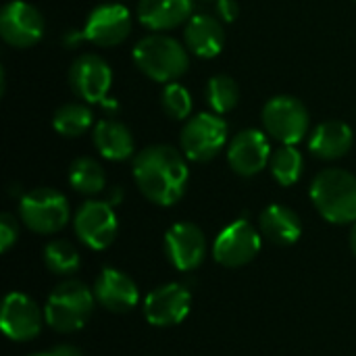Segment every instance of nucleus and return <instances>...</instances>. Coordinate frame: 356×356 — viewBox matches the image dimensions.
Returning <instances> with one entry per match:
<instances>
[{
  "instance_id": "obj_5",
  "label": "nucleus",
  "mask_w": 356,
  "mask_h": 356,
  "mask_svg": "<svg viewBox=\"0 0 356 356\" xmlns=\"http://www.w3.org/2000/svg\"><path fill=\"white\" fill-rule=\"evenodd\" d=\"M71 217L69 200L54 188H35L21 196L19 219L27 229L40 236L60 232Z\"/></svg>"
},
{
  "instance_id": "obj_9",
  "label": "nucleus",
  "mask_w": 356,
  "mask_h": 356,
  "mask_svg": "<svg viewBox=\"0 0 356 356\" xmlns=\"http://www.w3.org/2000/svg\"><path fill=\"white\" fill-rule=\"evenodd\" d=\"M73 229L77 240L90 250H106L115 242L119 232V221L113 204L94 198L86 200L73 217Z\"/></svg>"
},
{
  "instance_id": "obj_34",
  "label": "nucleus",
  "mask_w": 356,
  "mask_h": 356,
  "mask_svg": "<svg viewBox=\"0 0 356 356\" xmlns=\"http://www.w3.org/2000/svg\"><path fill=\"white\" fill-rule=\"evenodd\" d=\"M29 356H50V353H35V355H29Z\"/></svg>"
},
{
  "instance_id": "obj_27",
  "label": "nucleus",
  "mask_w": 356,
  "mask_h": 356,
  "mask_svg": "<svg viewBox=\"0 0 356 356\" xmlns=\"http://www.w3.org/2000/svg\"><path fill=\"white\" fill-rule=\"evenodd\" d=\"M240 100V86L234 77L221 73L213 75L207 83V102L213 113L217 115H227L238 106Z\"/></svg>"
},
{
  "instance_id": "obj_15",
  "label": "nucleus",
  "mask_w": 356,
  "mask_h": 356,
  "mask_svg": "<svg viewBox=\"0 0 356 356\" xmlns=\"http://www.w3.org/2000/svg\"><path fill=\"white\" fill-rule=\"evenodd\" d=\"M271 144L267 131L261 129H242L227 144V163L240 177H254L271 161Z\"/></svg>"
},
{
  "instance_id": "obj_25",
  "label": "nucleus",
  "mask_w": 356,
  "mask_h": 356,
  "mask_svg": "<svg viewBox=\"0 0 356 356\" xmlns=\"http://www.w3.org/2000/svg\"><path fill=\"white\" fill-rule=\"evenodd\" d=\"M44 265L50 273L58 275V277H71L79 271L81 267V257L79 250L67 242V240H52L44 246L42 252Z\"/></svg>"
},
{
  "instance_id": "obj_21",
  "label": "nucleus",
  "mask_w": 356,
  "mask_h": 356,
  "mask_svg": "<svg viewBox=\"0 0 356 356\" xmlns=\"http://www.w3.org/2000/svg\"><path fill=\"white\" fill-rule=\"evenodd\" d=\"M259 229L275 246H292L302 236V221L294 209L286 204H269L259 217Z\"/></svg>"
},
{
  "instance_id": "obj_18",
  "label": "nucleus",
  "mask_w": 356,
  "mask_h": 356,
  "mask_svg": "<svg viewBox=\"0 0 356 356\" xmlns=\"http://www.w3.org/2000/svg\"><path fill=\"white\" fill-rule=\"evenodd\" d=\"M184 44L198 58H215L225 46L223 21L209 13H194L184 25Z\"/></svg>"
},
{
  "instance_id": "obj_10",
  "label": "nucleus",
  "mask_w": 356,
  "mask_h": 356,
  "mask_svg": "<svg viewBox=\"0 0 356 356\" xmlns=\"http://www.w3.org/2000/svg\"><path fill=\"white\" fill-rule=\"evenodd\" d=\"M131 33V13L121 2H104L98 4L90 15L81 29L86 42L98 48H111L125 42Z\"/></svg>"
},
{
  "instance_id": "obj_33",
  "label": "nucleus",
  "mask_w": 356,
  "mask_h": 356,
  "mask_svg": "<svg viewBox=\"0 0 356 356\" xmlns=\"http://www.w3.org/2000/svg\"><path fill=\"white\" fill-rule=\"evenodd\" d=\"M350 250H353V254L356 257V223L353 225V229H350Z\"/></svg>"
},
{
  "instance_id": "obj_12",
  "label": "nucleus",
  "mask_w": 356,
  "mask_h": 356,
  "mask_svg": "<svg viewBox=\"0 0 356 356\" xmlns=\"http://www.w3.org/2000/svg\"><path fill=\"white\" fill-rule=\"evenodd\" d=\"M44 323V309H40L33 298L23 292H10L4 296L0 311V327L8 340L29 342L40 336Z\"/></svg>"
},
{
  "instance_id": "obj_20",
  "label": "nucleus",
  "mask_w": 356,
  "mask_h": 356,
  "mask_svg": "<svg viewBox=\"0 0 356 356\" xmlns=\"http://www.w3.org/2000/svg\"><path fill=\"white\" fill-rule=\"evenodd\" d=\"M350 148H353V127L338 119L319 123L309 138L311 154L321 161H338L346 156Z\"/></svg>"
},
{
  "instance_id": "obj_1",
  "label": "nucleus",
  "mask_w": 356,
  "mask_h": 356,
  "mask_svg": "<svg viewBox=\"0 0 356 356\" xmlns=\"http://www.w3.org/2000/svg\"><path fill=\"white\" fill-rule=\"evenodd\" d=\"M134 179L140 194L156 207L177 204L188 188L186 154L167 144H152L134 156Z\"/></svg>"
},
{
  "instance_id": "obj_14",
  "label": "nucleus",
  "mask_w": 356,
  "mask_h": 356,
  "mask_svg": "<svg viewBox=\"0 0 356 356\" xmlns=\"http://www.w3.org/2000/svg\"><path fill=\"white\" fill-rule=\"evenodd\" d=\"M192 309V294L181 284H163L144 298V319L154 327L179 325Z\"/></svg>"
},
{
  "instance_id": "obj_17",
  "label": "nucleus",
  "mask_w": 356,
  "mask_h": 356,
  "mask_svg": "<svg viewBox=\"0 0 356 356\" xmlns=\"http://www.w3.org/2000/svg\"><path fill=\"white\" fill-rule=\"evenodd\" d=\"M92 290L96 302L108 313H129L138 307L140 300V290L136 282L115 267H104L98 273Z\"/></svg>"
},
{
  "instance_id": "obj_11",
  "label": "nucleus",
  "mask_w": 356,
  "mask_h": 356,
  "mask_svg": "<svg viewBox=\"0 0 356 356\" xmlns=\"http://www.w3.org/2000/svg\"><path fill=\"white\" fill-rule=\"evenodd\" d=\"M46 23L42 13L25 2L10 0L0 10V38L13 48H31L44 35Z\"/></svg>"
},
{
  "instance_id": "obj_23",
  "label": "nucleus",
  "mask_w": 356,
  "mask_h": 356,
  "mask_svg": "<svg viewBox=\"0 0 356 356\" xmlns=\"http://www.w3.org/2000/svg\"><path fill=\"white\" fill-rule=\"evenodd\" d=\"M69 186L81 196H96L106 188V175L98 161L79 156L69 167Z\"/></svg>"
},
{
  "instance_id": "obj_3",
  "label": "nucleus",
  "mask_w": 356,
  "mask_h": 356,
  "mask_svg": "<svg viewBox=\"0 0 356 356\" xmlns=\"http://www.w3.org/2000/svg\"><path fill=\"white\" fill-rule=\"evenodd\" d=\"M311 200L319 215L334 225L356 223V175L346 169H323L311 184Z\"/></svg>"
},
{
  "instance_id": "obj_22",
  "label": "nucleus",
  "mask_w": 356,
  "mask_h": 356,
  "mask_svg": "<svg viewBox=\"0 0 356 356\" xmlns=\"http://www.w3.org/2000/svg\"><path fill=\"white\" fill-rule=\"evenodd\" d=\"M92 140L96 150L100 152V156H104L106 161H127L134 156L136 144H134V136L129 131V127L117 119H102L94 125L92 131Z\"/></svg>"
},
{
  "instance_id": "obj_8",
  "label": "nucleus",
  "mask_w": 356,
  "mask_h": 356,
  "mask_svg": "<svg viewBox=\"0 0 356 356\" xmlns=\"http://www.w3.org/2000/svg\"><path fill=\"white\" fill-rule=\"evenodd\" d=\"M263 234L250 221L238 219L225 225L213 244V257L219 265L227 269H238L257 259L261 252Z\"/></svg>"
},
{
  "instance_id": "obj_19",
  "label": "nucleus",
  "mask_w": 356,
  "mask_h": 356,
  "mask_svg": "<svg viewBox=\"0 0 356 356\" xmlns=\"http://www.w3.org/2000/svg\"><path fill=\"white\" fill-rule=\"evenodd\" d=\"M136 15L146 29L165 33L186 25L194 13L192 0H138Z\"/></svg>"
},
{
  "instance_id": "obj_7",
  "label": "nucleus",
  "mask_w": 356,
  "mask_h": 356,
  "mask_svg": "<svg viewBox=\"0 0 356 356\" xmlns=\"http://www.w3.org/2000/svg\"><path fill=\"white\" fill-rule=\"evenodd\" d=\"M265 131L280 144L296 146L311 127V115L302 100L294 96H273L261 113Z\"/></svg>"
},
{
  "instance_id": "obj_28",
  "label": "nucleus",
  "mask_w": 356,
  "mask_h": 356,
  "mask_svg": "<svg viewBox=\"0 0 356 356\" xmlns=\"http://www.w3.org/2000/svg\"><path fill=\"white\" fill-rule=\"evenodd\" d=\"M161 104H163V111L175 121H188L192 115V106H194L190 90L181 86L179 81L165 83L163 94H161Z\"/></svg>"
},
{
  "instance_id": "obj_16",
  "label": "nucleus",
  "mask_w": 356,
  "mask_h": 356,
  "mask_svg": "<svg viewBox=\"0 0 356 356\" xmlns=\"http://www.w3.org/2000/svg\"><path fill=\"white\" fill-rule=\"evenodd\" d=\"M165 254L181 273L198 269L207 257V238L202 229L190 221L173 223L165 234Z\"/></svg>"
},
{
  "instance_id": "obj_35",
  "label": "nucleus",
  "mask_w": 356,
  "mask_h": 356,
  "mask_svg": "<svg viewBox=\"0 0 356 356\" xmlns=\"http://www.w3.org/2000/svg\"><path fill=\"white\" fill-rule=\"evenodd\" d=\"M202 2H217V0H202Z\"/></svg>"
},
{
  "instance_id": "obj_31",
  "label": "nucleus",
  "mask_w": 356,
  "mask_h": 356,
  "mask_svg": "<svg viewBox=\"0 0 356 356\" xmlns=\"http://www.w3.org/2000/svg\"><path fill=\"white\" fill-rule=\"evenodd\" d=\"M50 356H83V353L71 344H60V346H54L50 350Z\"/></svg>"
},
{
  "instance_id": "obj_24",
  "label": "nucleus",
  "mask_w": 356,
  "mask_h": 356,
  "mask_svg": "<svg viewBox=\"0 0 356 356\" xmlns=\"http://www.w3.org/2000/svg\"><path fill=\"white\" fill-rule=\"evenodd\" d=\"M94 115L88 106V102H67L56 108L52 117V125L56 134L63 138H79L92 127Z\"/></svg>"
},
{
  "instance_id": "obj_4",
  "label": "nucleus",
  "mask_w": 356,
  "mask_h": 356,
  "mask_svg": "<svg viewBox=\"0 0 356 356\" xmlns=\"http://www.w3.org/2000/svg\"><path fill=\"white\" fill-rule=\"evenodd\" d=\"M96 296L79 280H65L60 282L48 296L44 315L46 325L58 334H73L86 327L94 313Z\"/></svg>"
},
{
  "instance_id": "obj_13",
  "label": "nucleus",
  "mask_w": 356,
  "mask_h": 356,
  "mask_svg": "<svg viewBox=\"0 0 356 356\" xmlns=\"http://www.w3.org/2000/svg\"><path fill=\"white\" fill-rule=\"evenodd\" d=\"M111 83H113V71L108 63L98 54L92 52L79 54L69 67V86L73 94L88 104L104 102Z\"/></svg>"
},
{
  "instance_id": "obj_2",
  "label": "nucleus",
  "mask_w": 356,
  "mask_h": 356,
  "mask_svg": "<svg viewBox=\"0 0 356 356\" xmlns=\"http://www.w3.org/2000/svg\"><path fill=\"white\" fill-rule=\"evenodd\" d=\"M136 67L159 83L177 81L190 67V50L186 44L167 33H148L134 46Z\"/></svg>"
},
{
  "instance_id": "obj_26",
  "label": "nucleus",
  "mask_w": 356,
  "mask_h": 356,
  "mask_svg": "<svg viewBox=\"0 0 356 356\" xmlns=\"http://www.w3.org/2000/svg\"><path fill=\"white\" fill-rule=\"evenodd\" d=\"M302 169H305V159L300 154V150L296 146H288V144H282L273 154H271V161H269V171H271V177L284 186V188H290L294 186L300 175H302Z\"/></svg>"
},
{
  "instance_id": "obj_32",
  "label": "nucleus",
  "mask_w": 356,
  "mask_h": 356,
  "mask_svg": "<svg viewBox=\"0 0 356 356\" xmlns=\"http://www.w3.org/2000/svg\"><path fill=\"white\" fill-rule=\"evenodd\" d=\"M121 200H123V190H121V188H113L111 194H108V198H106V202H111V204L115 207V204H119Z\"/></svg>"
},
{
  "instance_id": "obj_29",
  "label": "nucleus",
  "mask_w": 356,
  "mask_h": 356,
  "mask_svg": "<svg viewBox=\"0 0 356 356\" xmlns=\"http://www.w3.org/2000/svg\"><path fill=\"white\" fill-rule=\"evenodd\" d=\"M19 240V221L10 213L0 215V252H8Z\"/></svg>"
},
{
  "instance_id": "obj_6",
  "label": "nucleus",
  "mask_w": 356,
  "mask_h": 356,
  "mask_svg": "<svg viewBox=\"0 0 356 356\" xmlns=\"http://www.w3.org/2000/svg\"><path fill=\"white\" fill-rule=\"evenodd\" d=\"M227 123L217 113H198L184 123L179 146L188 161L209 163L227 146Z\"/></svg>"
},
{
  "instance_id": "obj_30",
  "label": "nucleus",
  "mask_w": 356,
  "mask_h": 356,
  "mask_svg": "<svg viewBox=\"0 0 356 356\" xmlns=\"http://www.w3.org/2000/svg\"><path fill=\"white\" fill-rule=\"evenodd\" d=\"M215 8H217V15L223 23H232L240 15V4L236 0H217Z\"/></svg>"
},
{
  "instance_id": "obj_36",
  "label": "nucleus",
  "mask_w": 356,
  "mask_h": 356,
  "mask_svg": "<svg viewBox=\"0 0 356 356\" xmlns=\"http://www.w3.org/2000/svg\"><path fill=\"white\" fill-rule=\"evenodd\" d=\"M355 2H356V0H355Z\"/></svg>"
}]
</instances>
